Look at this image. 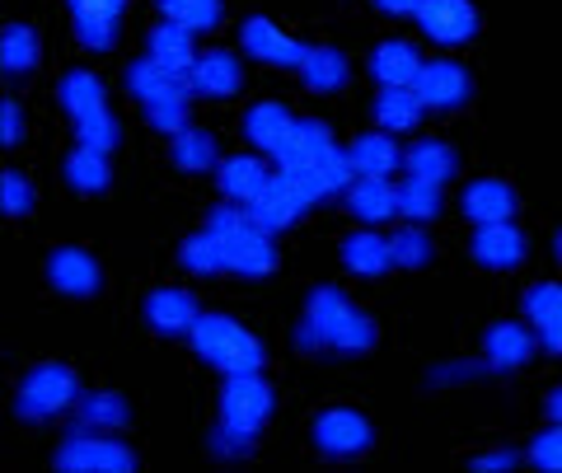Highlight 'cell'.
<instances>
[{
  "label": "cell",
  "mask_w": 562,
  "mask_h": 473,
  "mask_svg": "<svg viewBox=\"0 0 562 473\" xmlns=\"http://www.w3.org/2000/svg\"><path fill=\"white\" fill-rule=\"evenodd\" d=\"M206 230L216 235V249L225 272H239V277H268L277 268V244L262 225L249 216V206H235V202H221L206 212Z\"/></svg>",
  "instance_id": "obj_1"
},
{
  "label": "cell",
  "mask_w": 562,
  "mask_h": 473,
  "mask_svg": "<svg viewBox=\"0 0 562 473\" xmlns=\"http://www.w3.org/2000/svg\"><path fill=\"white\" fill-rule=\"evenodd\" d=\"M305 324L314 328V338L328 352H342V357H361L375 347V319L366 309H357L347 301L338 286H314L310 301H305Z\"/></svg>",
  "instance_id": "obj_2"
},
{
  "label": "cell",
  "mask_w": 562,
  "mask_h": 473,
  "mask_svg": "<svg viewBox=\"0 0 562 473\" xmlns=\"http://www.w3.org/2000/svg\"><path fill=\"white\" fill-rule=\"evenodd\" d=\"M192 352L206 365H216L221 375H244V371H262V342L254 328H244L231 314H202L188 333Z\"/></svg>",
  "instance_id": "obj_3"
},
{
  "label": "cell",
  "mask_w": 562,
  "mask_h": 473,
  "mask_svg": "<svg viewBox=\"0 0 562 473\" xmlns=\"http://www.w3.org/2000/svg\"><path fill=\"white\" fill-rule=\"evenodd\" d=\"M76 403H80V375L66 361H43L24 371L20 394H14V413L24 423H47V417L76 408Z\"/></svg>",
  "instance_id": "obj_4"
},
{
  "label": "cell",
  "mask_w": 562,
  "mask_h": 473,
  "mask_svg": "<svg viewBox=\"0 0 562 473\" xmlns=\"http://www.w3.org/2000/svg\"><path fill=\"white\" fill-rule=\"evenodd\" d=\"M221 417L216 423L225 427H235V431H262L268 427V417L277 408V394H272V384L262 380V371H244V375H225L221 384Z\"/></svg>",
  "instance_id": "obj_5"
},
{
  "label": "cell",
  "mask_w": 562,
  "mask_h": 473,
  "mask_svg": "<svg viewBox=\"0 0 562 473\" xmlns=\"http://www.w3.org/2000/svg\"><path fill=\"white\" fill-rule=\"evenodd\" d=\"M314 450L328 454V460H357V454L371 450L375 441V427L371 417H366L361 408H351V403H333V408H324L319 417H314Z\"/></svg>",
  "instance_id": "obj_6"
},
{
  "label": "cell",
  "mask_w": 562,
  "mask_h": 473,
  "mask_svg": "<svg viewBox=\"0 0 562 473\" xmlns=\"http://www.w3.org/2000/svg\"><path fill=\"white\" fill-rule=\"evenodd\" d=\"M52 464L57 469H76V473H85V469H109V473H127V469H136V454L122 446V441H113V436H103V431H76L70 441H61L57 446V454H52Z\"/></svg>",
  "instance_id": "obj_7"
},
{
  "label": "cell",
  "mask_w": 562,
  "mask_h": 473,
  "mask_svg": "<svg viewBox=\"0 0 562 473\" xmlns=\"http://www.w3.org/2000/svg\"><path fill=\"white\" fill-rule=\"evenodd\" d=\"M47 286L57 295H66V301H90V295H99V286H103V268L90 249L61 244V249L47 254Z\"/></svg>",
  "instance_id": "obj_8"
},
{
  "label": "cell",
  "mask_w": 562,
  "mask_h": 473,
  "mask_svg": "<svg viewBox=\"0 0 562 473\" xmlns=\"http://www.w3.org/2000/svg\"><path fill=\"white\" fill-rule=\"evenodd\" d=\"M413 20L441 47H464L479 38V10H473V0H422Z\"/></svg>",
  "instance_id": "obj_9"
},
{
  "label": "cell",
  "mask_w": 562,
  "mask_h": 473,
  "mask_svg": "<svg viewBox=\"0 0 562 473\" xmlns=\"http://www.w3.org/2000/svg\"><path fill=\"white\" fill-rule=\"evenodd\" d=\"M239 43L249 57H258L262 66H277V71H301V61H305V43L301 38H291L281 24L272 20H262V14H254V20H244L239 24Z\"/></svg>",
  "instance_id": "obj_10"
},
{
  "label": "cell",
  "mask_w": 562,
  "mask_h": 473,
  "mask_svg": "<svg viewBox=\"0 0 562 473\" xmlns=\"http://www.w3.org/2000/svg\"><path fill=\"white\" fill-rule=\"evenodd\" d=\"M413 90H417L422 103H427V113H454V109H464V103L473 99V80H469V71L460 61L441 57V61L422 66Z\"/></svg>",
  "instance_id": "obj_11"
},
{
  "label": "cell",
  "mask_w": 562,
  "mask_h": 473,
  "mask_svg": "<svg viewBox=\"0 0 562 473\" xmlns=\"http://www.w3.org/2000/svg\"><path fill=\"white\" fill-rule=\"evenodd\" d=\"M295 109L281 99H258L249 113H244V142H249L254 150H262L268 160H281V150H286L291 132H295Z\"/></svg>",
  "instance_id": "obj_12"
},
{
  "label": "cell",
  "mask_w": 562,
  "mask_h": 473,
  "mask_svg": "<svg viewBox=\"0 0 562 473\" xmlns=\"http://www.w3.org/2000/svg\"><path fill=\"white\" fill-rule=\"evenodd\" d=\"M338 150H342V146L333 142V127H328V122H319V117H301V122H295V132H291V142H286V150H281L277 169L305 173V169L328 165Z\"/></svg>",
  "instance_id": "obj_13"
},
{
  "label": "cell",
  "mask_w": 562,
  "mask_h": 473,
  "mask_svg": "<svg viewBox=\"0 0 562 473\" xmlns=\"http://www.w3.org/2000/svg\"><path fill=\"white\" fill-rule=\"evenodd\" d=\"M310 212V206H305V198H301V192H295V183L286 179V173H272V183L268 188H262L258 192V198L249 202V216L262 225V230H268V235H281V230H291V225L295 221H301Z\"/></svg>",
  "instance_id": "obj_14"
},
{
  "label": "cell",
  "mask_w": 562,
  "mask_h": 473,
  "mask_svg": "<svg viewBox=\"0 0 562 473\" xmlns=\"http://www.w3.org/2000/svg\"><path fill=\"white\" fill-rule=\"evenodd\" d=\"M140 314H146V324L155 333H165V338H188L192 324L202 319L192 291H179V286H155L146 295V305H140Z\"/></svg>",
  "instance_id": "obj_15"
},
{
  "label": "cell",
  "mask_w": 562,
  "mask_h": 473,
  "mask_svg": "<svg viewBox=\"0 0 562 473\" xmlns=\"http://www.w3.org/2000/svg\"><path fill=\"white\" fill-rule=\"evenodd\" d=\"M70 5V24L76 38L94 52H113L117 47V24H122V5L127 0H66Z\"/></svg>",
  "instance_id": "obj_16"
},
{
  "label": "cell",
  "mask_w": 562,
  "mask_h": 473,
  "mask_svg": "<svg viewBox=\"0 0 562 473\" xmlns=\"http://www.w3.org/2000/svg\"><path fill=\"white\" fill-rule=\"evenodd\" d=\"M469 249H473V258L483 262V268H492V272H516L520 262H525V235H520V225H512V221H497V225H479L473 230V239H469Z\"/></svg>",
  "instance_id": "obj_17"
},
{
  "label": "cell",
  "mask_w": 562,
  "mask_h": 473,
  "mask_svg": "<svg viewBox=\"0 0 562 473\" xmlns=\"http://www.w3.org/2000/svg\"><path fill=\"white\" fill-rule=\"evenodd\" d=\"M188 90L198 99H235L244 90V66L235 52H202L198 66L188 71Z\"/></svg>",
  "instance_id": "obj_18"
},
{
  "label": "cell",
  "mask_w": 562,
  "mask_h": 473,
  "mask_svg": "<svg viewBox=\"0 0 562 473\" xmlns=\"http://www.w3.org/2000/svg\"><path fill=\"white\" fill-rule=\"evenodd\" d=\"M535 347H539V333L525 324H512V319L492 324L483 333V361L492 371H520V365L535 357Z\"/></svg>",
  "instance_id": "obj_19"
},
{
  "label": "cell",
  "mask_w": 562,
  "mask_h": 473,
  "mask_svg": "<svg viewBox=\"0 0 562 473\" xmlns=\"http://www.w3.org/2000/svg\"><path fill=\"white\" fill-rule=\"evenodd\" d=\"M268 183H272V169L262 155H231V160H221V169H216L221 198L235 206H249Z\"/></svg>",
  "instance_id": "obj_20"
},
{
  "label": "cell",
  "mask_w": 562,
  "mask_h": 473,
  "mask_svg": "<svg viewBox=\"0 0 562 473\" xmlns=\"http://www.w3.org/2000/svg\"><path fill=\"white\" fill-rule=\"evenodd\" d=\"M460 212L473 225H497V221H512L516 216V188L506 179H473L460 192Z\"/></svg>",
  "instance_id": "obj_21"
},
{
  "label": "cell",
  "mask_w": 562,
  "mask_h": 473,
  "mask_svg": "<svg viewBox=\"0 0 562 473\" xmlns=\"http://www.w3.org/2000/svg\"><path fill=\"white\" fill-rule=\"evenodd\" d=\"M342 150H347L351 169H357V179H394L403 169V150L394 142V132H366Z\"/></svg>",
  "instance_id": "obj_22"
},
{
  "label": "cell",
  "mask_w": 562,
  "mask_h": 473,
  "mask_svg": "<svg viewBox=\"0 0 562 473\" xmlns=\"http://www.w3.org/2000/svg\"><path fill=\"white\" fill-rule=\"evenodd\" d=\"M422 52L408 43V38H384L375 52H371V76L380 90H398V85H417L422 76Z\"/></svg>",
  "instance_id": "obj_23"
},
{
  "label": "cell",
  "mask_w": 562,
  "mask_h": 473,
  "mask_svg": "<svg viewBox=\"0 0 562 473\" xmlns=\"http://www.w3.org/2000/svg\"><path fill=\"white\" fill-rule=\"evenodd\" d=\"M342 202L361 225H384L398 216V183L394 179H357L342 192Z\"/></svg>",
  "instance_id": "obj_24"
},
{
  "label": "cell",
  "mask_w": 562,
  "mask_h": 473,
  "mask_svg": "<svg viewBox=\"0 0 562 473\" xmlns=\"http://www.w3.org/2000/svg\"><path fill=\"white\" fill-rule=\"evenodd\" d=\"M338 262L351 277H384L394 268V249H390V239H384L380 230H351L338 244Z\"/></svg>",
  "instance_id": "obj_25"
},
{
  "label": "cell",
  "mask_w": 562,
  "mask_h": 473,
  "mask_svg": "<svg viewBox=\"0 0 562 473\" xmlns=\"http://www.w3.org/2000/svg\"><path fill=\"white\" fill-rule=\"evenodd\" d=\"M146 43H150L146 57H155V61L165 66V71L183 76V80H188V71H192V66H198V57H202V52H198V33H188V29H179V24H165V20L150 29Z\"/></svg>",
  "instance_id": "obj_26"
},
{
  "label": "cell",
  "mask_w": 562,
  "mask_h": 473,
  "mask_svg": "<svg viewBox=\"0 0 562 473\" xmlns=\"http://www.w3.org/2000/svg\"><path fill=\"white\" fill-rule=\"evenodd\" d=\"M57 99H61V109H66V117H70V127H76L80 117L109 109V90H103V80H99L94 71H85V66H70V71L61 76Z\"/></svg>",
  "instance_id": "obj_27"
},
{
  "label": "cell",
  "mask_w": 562,
  "mask_h": 473,
  "mask_svg": "<svg viewBox=\"0 0 562 473\" xmlns=\"http://www.w3.org/2000/svg\"><path fill=\"white\" fill-rule=\"evenodd\" d=\"M61 173H66V183H70V188L85 192V198H99V192H109V183H113L109 155L94 150V146H85V142H76V150H66Z\"/></svg>",
  "instance_id": "obj_28"
},
{
  "label": "cell",
  "mask_w": 562,
  "mask_h": 473,
  "mask_svg": "<svg viewBox=\"0 0 562 473\" xmlns=\"http://www.w3.org/2000/svg\"><path fill=\"white\" fill-rule=\"evenodd\" d=\"M454 169H460V155H454L450 142H413L408 150H403V173L427 179L436 188H446L454 179Z\"/></svg>",
  "instance_id": "obj_29"
},
{
  "label": "cell",
  "mask_w": 562,
  "mask_h": 473,
  "mask_svg": "<svg viewBox=\"0 0 562 473\" xmlns=\"http://www.w3.org/2000/svg\"><path fill=\"white\" fill-rule=\"evenodd\" d=\"M347 76H351L347 57L338 47H328V43L310 47L305 61H301V80H305L310 94H338V90H347Z\"/></svg>",
  "instance_id": "obj_30"
},
{
  "label": "cell",
  "mask_w": 562,
  "mask_h": 473,
  "mask_svg": "<svg viewBox=\"0 0 562 473\" xmlns=\"http://www.w3.org/2000/svg\"><path fill=\"white\" fill-rule=\"evenodd\" d=\"M422 117H427V103L417 99L413 85H398V90H380L375 94V127L380 132L403 136V132H413Z\"/></svg>",
  "instance_id": "obj_31"
},
{
  "label": "cell",
  "mask_w": 562,
  "mask_h": 473,
  "mask_svg": "<svg viewBox=\"0 0 562 473\" xmlns=\"http://www.w3.org/2000/svg\"><path fill=\"white\" fill-rule=\"evenodd\" d=\"M169 160H173V169H183V173L221 169V142L211 132H202V127H188V132H179L169 142Z\"/></svg>",
  "instance_id": "obj_32"
},
{
  "label": "cell",
  "mask_w": 562,
  "mask_h": 473,
  "mask_svg": "<svg viewBox=\"0 0 562 473\" xmlns=\"http://www.w3.org/2000/svg\"><path fill=\"white\" fill-rule=\"evenodd\" d=\"M183 85V76H173V71H165L155 57H140V61H132L127 71H122V90H127L132 99H140V103H150V99H160V94H169V90H179Z\"/></svg>",
  "instance_id": "obj_33"
},
{
  "label": "cell",
  "mask_w": 562,
  "mask_h": 473,
  "mask_svg": "<svg viewBox=\"0 0 562 473\" xmlns=\"http://www.w3.org/2000/svg\"><path fill=\"white\" fill-rule=\"evenodd\" d=\"M441 206H446V198H441V188L436 183H427V179H398V216L408 221V225H427V221H436L441 216Z\"/></svg>",
  "instance_id": "obj_34"
},
{
  "label": "cell",
  "mask_w": 562,
  "mask_h": 473,
  "mask_svg": "<svg viewBox=\"0 0 562 473\" xmlns=\"http://www.w3.org/2000/svg\"><path fill=\"white\" fill-rule=\"evenodd\" d=\"M0 66H5L10 80L29 76L38 66V33L29 24H5V33H0Z\"/></svg>",
  "instance_id": "obj_35"
},
{
  "label": "cell",
  "mask_w": 562,
  "mask_h": 473,
  "mask_svg": "<svg viewBox=\"0 0 562 473\" xmlns=\"http://www.w3.org/2000/svg\"><path fill=\"white\" fill-rule=\"evenodd\" d=\"M80 427L85 431H113V427H127L132 423V403L122 398V394H85L80 398Z\"/></svg>",
  "instance_id": "obj_36"
},
{
  "label": "cell",
  "mask_w": 562,
  "mask_h": 473,
  "mask_svg": "<svg viewBox=\"0 0 562 473\" xmlns=\"http://www.w3.org/2000/svg\"><path fill=\"white\" fill-rule=\"evenodd\" d=\"M165 24H179L188 33H211L221 24V0H155Z\"/></svg>",
  "instance_id": "obj_37"
},
{
  "label": "cell",
  "mask_w": 562,
  "mask_h": 473,
  "mask_svg": "<svg viewBox=\"0 0 562 473\" xmlns=\"http://www.w3.org/2000/svg\"><path fill=\"white\" fill-rule=\"evenodd\" d=\"M188 99H192V90H188V80L179 85V90H169V94H160V99H150V103H140L146 109V122L155 132H165V136H179V132H188L192 127V109H188Z\"/></svg>",
  "instance_id": "obj_38"
},
{
  "label": "cell",
  "mask_w": 562,
  "mask_h": 473,
  "mask_svg": "<svg viewBox=\"0 0 562 473\" xmlns=\"http://www.w3.org/2000/svg\"><path fill=\"white\" fill-rule=\"evenodd\" d=\"M390 249H394V268H408V272L427 268V262L436 258V244H431V235L422 230V225H403V230H394Z\"/></svg>",
  "instance_id": "obj_39"
},
{
  "label": "cell",
  "mask_w": 562,
  "mask_h": 473,
  "mask_svg": "<svg viewBox=\"0 0 562 473\" xmlns=\"http://www.w3.org/2000/svg\"><path fill=\"white\" fill-rule=\"evenodd\" d=\"M179 262L188 272H198V277H216V272H225V262H221V249H216V235L202 230L198 235H188L183 244H179Z\"/></svg>",
  "instance_id": "obj_40"
},
{
  "label": "cell",
  "mask_w": 562,
  "mask_h": 473,
  "mask_svg": "<svg viewBox=\"0 0 562 473\" xmlns=\"http://www.w3.org/2000/svg\"><path fill=\"white\" fill-rule=\"evenodd\" d=\"M76 142H85V146H94V150L109 155V150L117 146V117H113L109 109L80 117V122H76Z\"/></svg>",
  "instance_id": "obj_41"
},
{
  "label": "cell",
  "mask_w": 562,
  "mask_h": 473,
  "mask_svg": "<svg viewBox=\"0 0 562 473\" xmlns=\"http://www.w3.org/2000/svg\"><path fill=\"white\" fill-rule=\"evenodd\" d=\"M0 202H5V216L10 221H20L33 212V183L24 179L20 169H5L0 173Z\"/></svg>",
  "instance_id": "obj_42"
},
{
  "label": "cell",
  "mask_w": 562,
  "mask_h": 473,
  "mask_svg": "<svg viewBox=\"0 0 562 473\" xmlns=\"http://www.w3.org/2000/svg\"><path fill=\"white\" fill-rule=\"evenodd\" d=\"M530 464L535 469H549V473H562V423H553L549 431H539L530 441Z\"/></svg>",
  "instance_id": "obj_43"
},
{
  "label": "cell",
  "mask_w": 562,
  "mask_h": 473,
  "mask_svg": "<svg viewBox=\"0 0 562 473\" xmlns=\"http://www.w3.org/2000/svg\"><path fill=\"white\" fill-rule=\"evenodd\" d=\"M254 441H258L254 431H235L225 423H216V431H211V450H216V454H249Z\"/></svg>",
  "instance_id": "obj_44"
},
{
  "label": "cell",
  "mask_w": 562,
  "mask_h": 473,
  "mask_svg": "<svg viewBox=\"0 0 562 473\" xmlns=\"http://www.w3.org/2000/svg\"><path fill=\"white\" fill-rule=\"evenodd\" d=\"M0 142H5V146H20L24 142V109L14 99L0 103Z\"/></svg>",
  "instance_id": "obj_45"
},
{
  "label": "cell",
  "mask_w": 562,
  "mask_h": 473,
  "mask_svg": "<svg viewBox=\"0 0 562 473\" xmlns=\"http://www.w3.org/2000/svg\"><path fill=\"white\" fill-rule=\"evenodd\" d=\"M516 454L512 450H492V454H473V469L479 473H492V469H512Z\"/></svg>",
  "instance_id": "obj_46"
},
{
  "label": "cell",
  "mask_w": 562,
  "mask_h": 473,
  "mask_svg": "<svg viewBox=\"0 0 562 473\" xmlns=\"http://www.w3.org/2000/svg\"><path fill=\"white\" fill-rule=\"evenodd\" d=\"M417 5L422 0H375V10H384V14H417Z\"/></svg>",
  "instance_id": "obj_47"
},
{
  "label": "cell",
  "mask_w": 562,
  "mask_h": 473,
  "mask_svg": "<svg viewBox=\"0 0 562 473\" xmlns=\"http://www.w3.org/2000/svg\"><path fill=\"white\" fill-rule=\"evenodd\" d=\"M543 413H549L553 423H562V384H558V390L543 394Z\"/></svg>",
  "instance_id": "obj_48"
},
{
  "label": "cell",
  "mask_w": 562,
  "mask_h": 473,
  "mask_svg": "<svg viewBox=\"0 0 562 473\" xmlns=\"http://www.w3.org/2000/svg\"><path fill=\"white\" fill-rule=\"evenodd\" d=\"M553 249H558V262H562V230H558V239H553Z\"/></svg>",
  "instance_id": "obj_49"
}]
</instances>
